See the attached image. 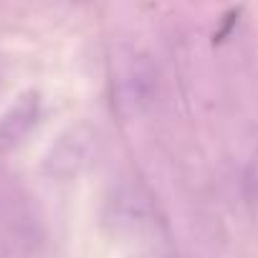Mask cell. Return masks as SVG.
Here are the masks:
<instances>
[{"instance_id": "obj_1", "label": "cell", "mask_w": 258, "mask_h": 258, "mask_svg": "<svg viewBox=\"0 0 258 258\" xmlns=\"http://www.w3.org/2000/svg\"><path fill=\"white\" fill-rule=\"evenodd\" d=\"M99 155V132L89 121H74L51 142L43 172L53 180H74L86 172Z\"/></svg>"}, {"instance_id": "obj_2", "label": "cell", "mask_w": 258, "mask_h": 258, "mask_svg": "<svg viewBox=\"0 0 258 258\" xmlns=\"http://www.w3.org/2000/svg\"><path fill=\"white\" fill-rule=\"evenodd\" d=\"M38 116H41V94L36 89H28L0 116V155L18 147L38 124Z\"/></svg>"}, {"instance_id": "obj_3", "label": "cell", "mask_w": 258, "mask_h": 258, "mask_svg": "<svg viewBox=\"0 0 258 258\" xmlns=\"http://www.w3.org/2000/svg\"><path fill=\"white\" fill-rule=\"evenodd\" d=\"M152 71L147 63L142 61H132L121 74L119 79L114 81V96L119 99V106L121 109H129L132 114H140L145 104H150V96L155 91V84H152Z\"/></svg>"}]
</instances>
